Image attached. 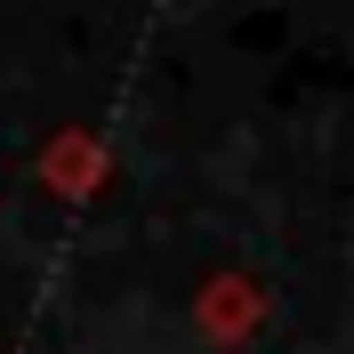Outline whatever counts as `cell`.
Returning <instances> with one entry per match:
<instances>
[{
  "label": "cell",
  "instance_id": "1",
  "mask_svg": "<svg viewBox=\"0 0 354 354\" xmlns=\"http://www.w3.org/2000/svg\"><path fill=\"white\" fill-rule=\"evenodd\" d=\"M194 322H201L209 346H242V338H258V322H266V290L250 282V274H218V282L194 298Z\"/></svg>",
  "mask_w": 354,
  "mask_h": 354
},
{
  "label": "cell",
  "instance_id": "2",
  "mask_svg": "<svg viewBox=\"0 0 354 354\" xmlns=\"http://www.w3.org/2000/svg\"><path fill=\"white\" fill-rule=\"evenodd\" d=\"M48 185H57V194H88V185H97V145H88V137H65V145H48Z\"/></svg>",
  "mask_w": 354,
  "mask_h": 354
}]
</instances>
